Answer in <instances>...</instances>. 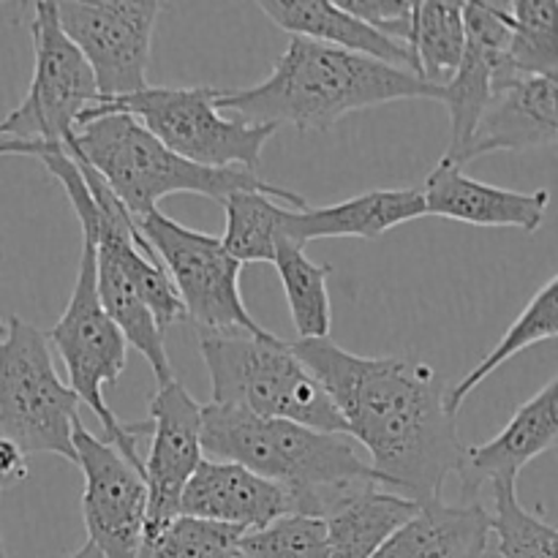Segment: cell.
I'll list each match as a JSON object with an SVG mask.
<instances>
[{
	"label": "cell",
	"instance_id": "1",
	"mask_svg": "<svg viewBox=\"0 0 558 558\" xmlns=\"http://www.w3.org/2000/svg\"><path fill=\"white\" fill-rule=\"evenodd\" d=\"M292 349L325 387L349 439L365 447L379 488L414 505L441 499L466 445L439 371L417 357L347 352L332 338L292 341Z\"/></svg>",
	"mask_w": 558,
	"mask_h": 558
},
{
	"label": "cell",
	"instance_id": "2",
	"mask_svg": "<svg viewBox=\"0 0 558 558\" xmlns=\"http://www.w3.org/2000/svg\"><path fill=\"white\" fill-rule=\"evenodd\" d=\"M412 98L441 101L445 93L381 60L292 36L259 85L216 90V107L248 123H287L311 134L330 131L352 112Z\"/></svg>",
	"mask_w": 558,
	"mask_h": 558
},
{
	"label": "cell",
	"instance_id": "3",
	"mask_svg": "<svg viewBox=\"0 0 558 558\" xmlns=\"http://www.w3.org/2000/svg\"><path fill=\"white\" fill-rule=\"evenodd\" d=\"M202 452L278 485L294 515L325 521L354 496L379 488L349 436L256 417L232 407H202Z\"/></svg>",
	"mask_w": 558,
	"mask_h": 558
},
{
	"label": "cell",
	"instance_id": "4",
	"mask_svg": "<svg viewBox=\"0 0 558 558\" xmlns=\"http://www.w3.org/2000/svg\"><path fill=\"white\" fill-rule=\"evenodd\" d=\"M63 147L101 174L134 221L145 213L158 210V202L172 194H199L221 205L238 191H262L292 210L311 207L300 194L267 183L256 172L207 169L174 156L125 112L104 114L76 125Z\"/></svg>",
	"mask_w": 558,
	"mask_h": 558
},
{
	"label": "cell",
	"instance_id": "5",
	"mask_svg": "<svg viewBox=\"0 0 558 558\" xmlns=\"http://www.w3.org/2000/svg\"><path fill=\"white\" fill-rule=\"evenodd\" d=\"M199 354L210 376V403L216 407L347 436L330 396L289 341L272 332L199 336Z\"/></svg>",
	"mask_w": 558,
	"mask_h": 558
},
{
	"label": "cell",
	"instance_id": "6",
	"mask_svg": "<svg viewBox=\"0 0 558 558\" xmlns=\"http://www.w3.org/2000/svg\"><path fill=\"white\" fill-rule=\"evenodd\" d=\"M218 87H153L85 109L76 125L125 112L167 150L196 167L256 172L276 125H256L216 107Z\"/></svg>",
	"mask_w": 558,
	"mask_h": 558
},
{
	"label": "cell",
	"instance_id": "7",
	"mask_svg": "<svg viewBox=\"0 0 558 558\" xmlns=\"http://www.w3.org/2000/svg\"><path fill=\"white\" fill-rule=\"evenodd\" d=\"M52 352L60 354L69 371V387L82 403L93 409L104 428V439L129 463L142 469L140 441L147 439V420L123 423L104 401V387L118 385L129 360V343L101 308L96 289V245L82 238L80 267L63 316L47 332Z\"/></svg>",
	"mask_w": 558,
	"mask_h": 558
},
{
	"label": "cell",
	"instance_id": "8",
	"mask_svg": "<svg viewBox=\"0 0 558 558\" xmlns=\"http://www.w3.org/2000/svg\"><path fill=\"white\" fill-rule=\"evenodd\" d=\"M80 398L58 376L47 332L9 316L0 332V436L27 458L38 452L74 463Z\"/></svg>",
	"mask_w": 558,
	"mask_h": 558
},
{
	"label": "cell",
	"instance_id": "9",
	"mask_svg": "<svg viewBox=\"0 0 558 558\" xmlns=\"http://www.w3.org/2000/svg\"><path fill=\"white\" fill-rule=\"evenodd\" d=\"M142 238L167 272L199 336H265L240 294V265L227 254L221 238L183 227L167 213L150 210L136 218Z\"/></svg>",
	"mask_w": 558,
	"mask_h": 558
},
{
	"label": "cell",
	"instance_id": "10",
	"mask_svg": "<svg viewBox=\"0 0 558 558\" xmlns=\"http://www.w3.org/2000/svg\"><path fill=\"white\" fill-rule=\"evenodd\" d=\"M33 5V76L20 107L0 120V140L60 142L76 129L82 112L101 101L90 65L60 31L54 3Z\"/></svg>",
	"mask_w": 558,
	"mask_h": 558
},
{
	"label": "cell",
	"instance_id": "11",
	"mask_svg": "<svg viewBox=\"0 0 558 558\" xmlns=\"http://www.w3.org/2000/svg\"><path fill=\"white\" fill-rule=\"evenodd\" d=\"M161 11L163 3L156 0L54 3L60 31L90 65L101 101L134 96L147 87L153 33Z\"/></svg>",
	"mask_w": 558,
	"mask_h": 558
},
{
	"label": "cell",
	"instance_id": "12",
	"mask_svg": "<svg viewBox=\"0 0 558 558\" xmlns=\"http://www.w3.org/2000/svg\"><path fill=\"white\" fill-rule=\"evenodd\" d=\"M71 441L74 466H80L85 480L82 518L87 543L101 558H134L147 526L145 474L82 423H76Z\"/></svg>",
	"mask_w": 558,
	"mask_h": 558
},
{
	"label": "cell",
	"instance_id": "13",
	"mask_svg": "<svg viewBox=\"0 0 558 558\" xmlns=\"http://www.w3.org/2000/svg\"><path fill=\"white\" fill-rule=\"evenodd\" d=\"M147 425V458H142L147 488L145 537L180 515L185 485L205 458L202 403L172 379L169 385L156 387Z\"/></svg>",
	"mask_w": 558,
	"mask_h": 558
},
{
	"label": "cell",
	"instance_id": "14",
	"mask_svg": "<svg viewBox=\"0 0 558 558\" xmlns=\"http://www.w3.org/2000/svg\"><path fill=\"white\" fill-rule=\"evenodd\" d=\"M463 31H466L463 58L441 90L445 93L441 104L450 109V145L441 158L450 163H458L463 147L472 140L480 114L494 96V87L501 80L521 76L510 65L507 3H488V0L463 3Z\"/></svg>",
	"mask_w": 558,
	"mask_h": 558
},
{
	"label": "cell",
	"instance_id": "15",
	"mask_svg": "<svg viewBox=\"0 0 558 558\" xmlns=\"http://www.w3.org/2000/svg\"><path fill=\"white\" fill-rule=\"evenodd\" d=\"M558 439V379L548 381L537 396L529 398L505 428L490 441L466 447L458 483L461 501H480L483 488L499 483H518V474L539 458L554 450Z\"/></svg>",
	"mask_w": 558,
	"mask_h": 558
},
{
	"label": "cell",
	"instance_id": "16",
	"mask_svg": "<svg viewBox=\"0 0 558 558\" xmlns=\"http://www.w3.org/2000/svg\"><path fill=\"white\" fill-rule=\"evenodd\" d=\"M556 76H510L494 87L488 107L480 114L472 140L463 147L456 167L490 156V153L534 150L556 145Z\"/></svg>",
	"mask_w": 558,
	"mask_h": 558
},
{
	"label": "cell",
	"instance_id": "17",
	"mask_svg": "<svg viewBox=\"0 0 558 558\" xmlns=\"http://www.w3.org/2000/svg\"><path fill=\"white\" fill-rule=\"evenodd\" d=\"M425 199V216L450 218L472 227H512L523 232H537L550 205V191L539 189L532 194L483 183L463 172V167L441 158L420 185Z\"/></svg>",
	"mask_w": 558,
	"mask_h": 558
},
{
	"label": "cell",
	"instance_id": "18",
	"mask_svg": "<svg viewBox=\"0 0 558 558\" xmlns=\"http://www.w3.org/2000/svg\"><path fill=\"white\" fill-rule=\"evenodd\" d=\"M289 512L292 505L278 485L238 463L213 458H202L180 501V515L221 523L243 534L270 526Z\"/></svg>",
	"mask_w": 558,
	"mask_h": 558
},
{
	"label": "cell",
	"instance_id": "19",
	"mask_svg": "<svg viewBox=\"0 0 558 558\" xmlns=\"http://www.w3.org/2000/svg\"><path fill=\"white\" fill-rule=\"evenodd\" d=\"M423 216L425 199L420 189H376L338 205L289 210L281 223V240H292L303 248L311 240L327 238L376 240Z\"/></svg>",
	"mask_w": 558,
	"mask_h": 558
},
{
	"label": "cell",
	"instance_id": "20",
	"mask_svg": "<svg viewBox=\"0 0 558 558\" xmlns=\"http://www.w3.org/2000/svg\"><path fill=\"white\" fill-rule=\"evenodd\" d=\"M490 545V515L483 501L420 505L374 558H483Z\"/></svg>",
	"mask_w": 558,
	"mask_h": 558
},
{
	"label": "cell",
	"instance_id": "21",
	"mask_svg": "<svg viewBox=\"0 0 558 558\" xmlns=\"http://www.w3.org/2000/svg\"><path fill=\"white\" fill-rule=\"evenodd\" d=\"M259 5L281 31L292 33L298 38H311V41L327 44V47L347 49V52L365 54V58L381 60L392 69L409 71L417 76L414 58L407 47L390 41L349 14L338 0H262ZM420 80V76H417Z\"/></svg>",
	"mask_w": 558,
	"mask_h": 558
},
{
	"label": "cell",
	"instance_id": "22",
	"mask_svg": "<svg viewBox=\"0 0 558 558\" xmlns=\"http://www.w3.org/2000/svg\"><path fill=\"white\" fill-rule=\"evenodd\" d=\"M417 510L420 505L403 496L368 488L325 518L327 558H374Z\"/></svg>",
	"mask_w": 558,
	"mask_h": 558
},
{
	"label": "cell",
	"instance_id": "23",
	"mask_svg": "<svg viewBox=\"0 0 558 558\" xmlns=\"http://www.w3.org/2000/svg\"><path fill=\"white\" fill-rule=\"evenodd\" d=\"M96 289L104 314L112 319V325L118 327L123 341L131 343L147 360V365L153 368V376H156V385H169L174 379V374L167 354V336L156 325L150 308L142 300V294L136 292L134 283L101 251H96Z\"/></svg>",
	"mask_w": 558,
	"mask_h": 558
},
{
	"label": "cell",
	"instance_id": "24",
	"mask_svg": "<svg viewBox=\"0 0 558 558\" xmlns=\"http://www.w3.org/2000/svg\"><path fill=\"white\" fill-rule=\"evenodd\" d=\"M403 47L412 52L417 76L430 87L445 90L458 71L466 47L461 0H423L412 3L409 31Z\"/></svg>",
	"mask_w": 558,
	"mask_h": 558
},
{
	"label": "cell",
	"instance_id": "25",
	"mask_svg": "<svg viewBox=\"0 0 558 558\" xmlns=\"http://www.w3.org/2000/svg\"><path fill=\"white\" fill-rule=\"evenodd\" d=\"M558 336V278L550 276L543 287L534 292V298L529 300L526 308L518 314V319L507 327V332L501 336V341L480 360L477 368L469 371L461 381H458L452 390H447V409L452 414H458V409L463 407L469 396L483 385L488 376H494L496 371L505 363H510L515 354H521L523 349L534 347V343L554 341Z\"/></svg>",
	"mask_w": 558,
	"mask_h": 558
},
{
	"label": "cell",
	"instance_id": "26",
	"mask_svg": "<svg viewBox=\"0 0 558 558\" xmlns=\"http://www.w3.org/2000/svg\"><path fill=\"white\" fill-rule=\"evenodd\" d=\"M272 265H276L283 294H287L298 341L330 338L332 305L327 278H330L332 267L316 265L314 259H308L303 245L292 243V240H281L276 245Z\"/></svg>",
	"mask_w": 558,
	"mask_h": 558
},
{
	"label": "cell",
	"instance_id": "27",
	"mask_svg": "<svg viewBox=\"0 0 558 558\" xmlns=\"http://www.w3.org/2000/svg\"><path fill=\"white\" fill-rule=\"evenodd\" d=\"M227 227L221 245L240 265L245 262H270L281 243V223L292 207L262 191H238L221 202Z\"/></svg>",
	"mask_w": 558,
	"mask_h": 558
},
{
	"label": "cell",
	"instance_id": "28",
	"mask_svg": "<svg viewBox=\"0 0 558 558\" xmlns=\"http://www.w3.org/2000/svg\"><path fill=\"white\" fill-rule=\"evenodd\" d=\"M490 537L501 558H558V532L543 512H529L518 499V483L490 485Z\"/></svg>",
	"mask_w": 558,
	"mask_h": 558
},
{
	"label": "cell",
	"instance_id": "29",
	"mask_svg": "<svg viewBox=\"0 0 558 558\" xmlns=\"http://www.w3.org/2000/svg\"><path fill=\"white\" fill-rule=\"evenodd\" d=\"M556 0L507 3L510 22V65L521 76L558 74Z\"/></svg>",
	"mask_w": 558,
	"mask_h": 558
},
{
	"label": "cell",
	"instance_id": "30",
	"mask_svg": "<svg viewBox=\"0 0 558 558\" xmlns=\"http://www.w3.org/2000/svg\"><path fill=\"white\" fill-rule=\"evenodd\" d=\"M243 532L199 518L178 515L142 539L134 558H238Z\"/></svg>",
	"mask_w": 558,
	"mask_h": 558
},
{
	"label": "cell",
	"instance_id": "31",
	"mask_svg": "<svg viewBox=\"0 0 558 558\" xmlns=\"http://www.w3.org/2000/svg\"><path fill=\"white\" fill-rule=\"evenodd\" d=\"M238 558H327L325 521L289 512L270 526L245 532Z\"/></svg>",
	"mask_w": 558,
	"mask_h": 558
},
{
	"label": "cell",
	"instance_id": "32",
	"mask_svg": "<svg viewBox=\"0 0 558 558\" xmlns=\"http://www.w3.org/2000/svg\"><path fill=\"white\" fill-rule=\"evenodd\" d=\"M27 480V456L14 441L0 436V494L11 485H20Z\"/></svg>",
	"mask_w": 558,
	"mask_h": 558
},
{
	"label": "cell",
	"instance_id": "33",
	"mask_svg": "<svg viewBox=\"0 0 558 558\" xmlns=\"http://www.w3.org/2000/svg\"><path fill=\"white\" fill-rule=\"evenodd\" d=\"M65 558H101V554L90 543H85L80 550H74V554H69Z\"/></svg>",
	"mask_w": 558,
	"mask_h": 558
},
{
	"label": "cell",
	"instance_id": "34",
	"mask_svg": "<svg viewBox=\"0 0 558 558\" xmlns=\"http://www.w3.org/2000/svg\"><path fill=\"white\" fill-rule=\"evenodd\" d=\"M0 558H5V554H3V534H0Z\"/></svg>",
	"mask_w": 558,
	"mask_h": 558
},
{
	"label": "cell",
	"instance_id": "35",
	"mask_svg": "<svg viewBox=\"0 0 558 558\" xmlns=\"http://www.w3.org/2000/svg\"><path fill=\"white\" fill-rule=\"evenodd\" d=\"M0 332H3V319H0Z\"/></svg>",
	"mask_w": 558,
	"mask_h": 558
}]
</instances>
